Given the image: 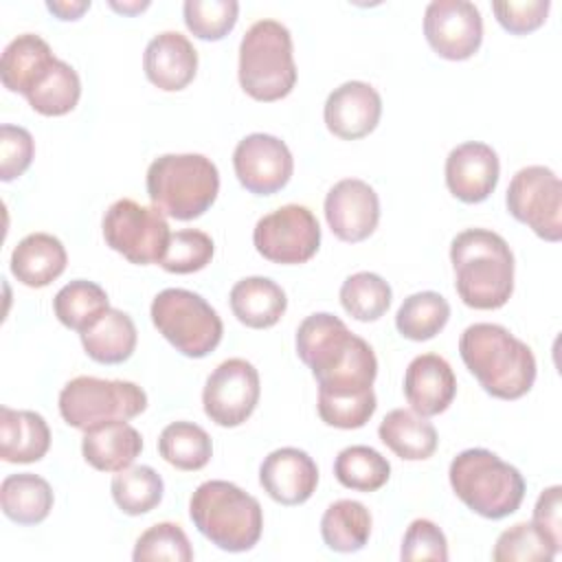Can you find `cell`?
<instances>
[{
	"mask_svg": "<svg viewBox=\"0 0 562 562\" xmlns=\"http://www.w3.org/2000/svg\"><path fill=\"white\" fill-rule=\"evenodd\" d=\"M296 353L312 369L318 393L349 395L373 389L378 358L371 345L329 312H316L296 329Z\"/></svg>",
	"mask_w": 562,
	"mask_h": 562,
	"instance_id": "cell-1",
	"label": "cell"
},
{
	"mask_svg": "<svg viewBox=\"0 0 562 562\" xmlns=\"http://www.w3.org/2000/svg\"><path fill=\"white\" fill-rule=\"evenodd\" d=\"M459 353L479 384L498 400H518L536 382V358L527 342L496 323H474L459 338Z\"/></svg>",
	"mask_w": 562,
	"mask_h": 562,
	"instance_id": "cell-2",
	"label": "cell"
},
{
	"mask_svg": "<svg viewBox=\"0 0 562 562\" xmlns=\"http://www.w3.org/2000/svg\"><path fill=\"white\" fill-rule=\"evenodd\" d=\"M454 288L474 310H498L514 292V255L490 228H465L450 244Z\"/></svg>",
	"mask_w": 562,
	"mask_h": 562,
	"instance_id": "cell-3",
	"label": "cell"
},
{
	"mask_svg": "<svg viewBox=\"0 0 562 562\" xmlns=\"http://www.w3.org/2000/svg\"><path fill=\"white\" fill-rule=\"evenodd\" d=\"M198 531L228 553L252 549L263 531V512L255 496L231 481H204L189 501Z\"/></svg>",
	"mask_w": 562,
	"mask_h": 562,
	"instance_id": "cell-4",
	"label": "cell"
},
{
	"mask_svg": "<svg viewBox=\"0 0 562 562\" xmlns=\"http://www.w3.org/2000/svg\"><path fill=\"white\" fill-rule=\"evenodd\" d=\"M448 479L457 498L490 520L514 514L525 498V479L518 468L485 448L459 452L450 461Z\"/></svg>",
	"mask_w": 562,
	"mask_h": 562,
	"instance_id": "cell-5",
	"label": "cell"
},
{
	"mask_svg": "<svg viewBox=\"0 0 562 562\" xmlns=\"http://www.w3.org/2000/svg\"><path fill=\"white\" fill-rule=\"evenodd\" d=\"M220 171L202 154H162L147 169V195L167 217L189 222L211 209Z\"/></svg>",
	"mask_w": 562,
	"mask_h": 562,
	"instance_id": "cell-6",
	"label": "cell"
},
{
	"mask_svg": "<svg viewBox=\"0 0 562 562\" xmlns=\"http://www.w3.org/2000/svg\"><path fill=\"white\" fill-rule=\"evenodd\" d=\"M239 86L255 101H279L296 83L292 35L285 24L263 18L239 42Z\"/></svg>",
	"mask_w": 562,
	"mask_h": 562,
	"instance_id": "cell-7",
	"label": "cell"
},
{
	"mask_svg": "<svg viewBox=\"0 0 562 562\" xmlns=\"http://www.w3.org/2000/svg\"><path fill=\"white\" fill-rule=\"evenodd\" d=\"M149 314L158 334L187 358L209 356L224 334L217 312L200 294L184 288L158 292Z\"/></svg>",
	"mask_w": 562,
	"mask_h": 562,
	"instance_id": "cell-8",
	"label": "cell"
},
{
	"mask_svg": "<svg viewBox=\"0 0 562 562\" xmlns=\"http://www.w3.org/2000/svg\"><path fill=\"white\" fill-rule=\"evenodd\" d=\"M147 408V393L127 380H101L79 375L64 384L59 393L61 419L77 428L88 430L103 422L132 419Z\"/></svg>",
	"mask_w": 562,
	"mask_h": 562,
	"instance_id": "cell-9",
	"label": "cell"
},
{
	"mask_svg": "<svg viewBox=\"0 0 562 562\" xmlns=\"http://www.w3.org/2000/svg\"><path fill=\"white\" fill-rule=\"evenodd\" d=\"M101 228L105 244L136 266L160 263L171 237L169 224L156 206H143L130 198L108 206Z\"/></svg>",
	"mask_w": 562,
	"mask_h": 562,
	"instance_id": "cell-10",
	"label": "cell"
},
{
	"mask_svg": "<svg viewBox=\"0 0 562 562\" xmlns=\"http://www.w3.org/2000/svg\"><path fill=\"white\" fill-rule=\"evenodd\" d=\"M505 204L512 217L527 224L540 239H562V182L553 169L529 165L514 173Z\"/></svg>",
	"mask_w": 562,
	"mask_h": 562,
	"instance_id": "cell-11",
	"label": "cell"
},
{
	"mask_svg": "<svg viewBox=\"0 0 562 562\" xmlns=\"http://www.w3.org/2000/svg\"><path fill=\"white\" fill-rule=\"evenodd\" d=\"M252 244L272 263H305L321 246V226L307 206L283 204L255 224Z\"/></svg>",
	"mask_w": 562,
	"mask_h": 562,
	"instance_id": "cell-12",
	"label": "cell"
},
{
	"mask_svg": "<svg viewBox=\"0 0 562 562\" xmlns=\"http://www.w3.org/2000/svg\"><path fill=\"white\" fill-rule=\"evenodd\" d=\"M261 382L257 369L244 358L220 362L202 391L204 413L222 428L241 426L257 408Z\"/></svg>",
	"mask_w": 562,
	"mask_h": 562,
	"instance_id": "cell-13",
	"label": "cell"
},
{
	"mask_svg": "<svg viewBox=\"0 0 562 562\" xmlns=\"http://www.w3.org/2000/svg\"><path fill=\"white\" fill-rule=\"evenodd\" d=\"M424 35L439 57L470 59L483 42L481 11L468 0H432L424 11Z\"/></svg>",
	"mask_w": 562,
	"mask_h": 562,
	"instance_id": "cell-14",
	"label": "cell"
},
{
	"mask_svg": "<svg viewBox=\"0 0 562 562\" xmlns=\"http://www.w3.org/2000/svg\"><path fill=\"white\" fill-rule=\"evenodd\" d=\"M233 169L246 191L255 195H272L290 182L294 158L281 138L255 132L237 143L233 151Z\"/></svg>",
	"mask_w": 562,
	"mask_h": 562,
	"instance_id": "cell-15",
	"label": "cell"
},
{
	"mask_svg": "<svg viewBox=\"0 0 562 562\" xmlns=\"http://www.w3.org/2000/svg\"><path fill=\"white\" fill-rule=\"evenodd\" d=\"M325 220L340 241H362L380 222V198L364 180H338L325 195Z\"/></svg>",
	"mask_w": 562,
	"mask_h": 562,
	"instance_id": "cell-16",
	"label": "cell"
},
{
	"mask_svg": "<svg viewBox=\"0 0 562 562\" xmlns=\"http://www.w3.org/2000/svg\"><path fill=\"white\" fill-rule=\"evenodd\" d=\"M323 116L334 136L342 140H358L378 127L382 99L367 81H345L329 92Z\"/></svg>",
	"mask_w": 562,
	"mask_h": 562,
	"instance_id": "cell-17",
	"label": "cell"
},
{
	"mask_svg": "<svg viewBox=\"0 0 562 562\" xmlns=\"http://www.w3.org/2000/svg\"><path fill=\"white\" fill-rule=\"evenodd\" d=\"M498 173L496 151L479 140L457 145L446 158V187L465 204L487 200L498 184Z\"/></svg>",
	"mask_w": 562,
	"mask_h": 562,
	"instance_id": "cell-18",
	"label": "cell"
},
{
	"mask_svg": "<svg viewBox=\"0 0 562 562\" xmlns=\"http://www.w3.org/2000/svg\"><path fill=\"white\" fill-rule=\"evenodd\" d=\"M259 483L272 501L301 505L316 492L318 468L305 450L277 448L261 461Z\"/></svg>",
	"mask_w": 562,
	"mask_h": 562,
	"instance_id": "cell-19",
	"label": "cell"
},
{
	"mask_svg": "<svg viewBox=\"0 0 562 562\" xmlns=\"http://www.w3.org/2000/svg\"><path fill=\"white\" fill-rule=\"evenodd\" d=\"M457 395V378L450 362L437 353L415 356L404 373V397L422 417L443 413Z\"/></svg>",
	"mask_w": 562,
	"mask_h": 562,
	"instance_id": "cell-20",
	"label": "cell"
},
{
	"mask_svg": "<svg viewBox=\"0 0 562 562\" xmlns=\"http://www.w3.org/2000/svg\"><path fill=\"white\" fill-rule=\"evenodd\" d=\"M143 68L156 88L178 92L187 88L198 72V50L187 35L178 31H162L145 46Z\"/></svg>",
	"mask_w": 562,
	"mask_h": 562,
	"instance_id": "cell-21",
	"label": "cell"
},
{
	"mask_svg": "<svg viewBox=\"0 0 562 562\" xmlns=\"http://www.w3.org/2000/svg\"><path fill=\"white\" fill-rule=\"evenodd\" d=\"M140 450L143 437L125 419L92 426L81 439L83 459L99 472H121L130 468Z\"/></svg>",
	"mask_w": 562,
	"mask_h": 562,
	"instance_id": "cell-22",
	"label": "cell"
},
{
	"mask_svg": "<svg viewBox=\"0 0 562 562\" xmlns=\"http://www.w3.org/2000/svg\"><path fill=\"white\" fill-rule=\"evenodd\" d=\"M57 57L46 40L35 33H22L7 44L0 59V77L7 90L29 94L53 68Z\"/></svg>",
	"mask_w": 562,
	"mask_h": 562,
	"instance_id": "cell-23",
	"label": "cell"
},
{
	"mask_svg": "<svg viewBox=\"0 0 562 562\" xmlns=\"http://www.w3.org/2000/svg\"><path fill=\"white\" fill-rule=\"evenodd\" d=\"M66 248L50 233H31L11 252V272L29 288H46L66 270Z\"/></svg>",
	"mask_w": 562,
	"mask_h": 562,
	"instance_id": "cell-24",
	"label": "cell"
},
{
	"mask_svg": "<svg viewBox=\"0 0 562 562\" xmlns=\"http://www.w3.org/2000/svg\"><path fill=\"white\" fill-rule=\"evenodd\" d=\"M50 448V428L35 411L0 408V457L7 463L40 461Z\"/></svg>",
	"mask_w": 562,
	"mask_h": 562,
	"instance_id": "cell-25",
	"label": "cell"
},
{
	"mask_svg": "<svg viewBox=\"0 0 562 562\" xmlns=\"http://www.w3.org/2000/svg\"><path fill=\"white\" fill-rule=\"evenodd\" d=\"M231 310L237 321L252 329H268L285 314L288 299L279 283L268 277H246L231 288Z\"/></svg>",
	"mask_w": 562,
	"mask_h": 562,
	"instance_id": "cell-26",
	"label": "cell"
},
{
	"mask_svg": "<svg viewBox=\"0 0 562 562\" xmlns=\"http://www.w3.org/2000/svg\"><path fill=\"white\" fill-rule=\"evenodd\" d=\"M380 441L404 461H424L435 454L439 437L435 426L413 408H393L378 428Z\"/></svg>",
	"mask_w": 562,
	"mask_h": 562,
	"instance_id": "cell-27",
	"label": "cell"
},
{
	"mask_svg": "<svg viewBox=\"0 0 562 562\" xmlns=\"http://www.w3.org/2000/svg\"><path fill=\"white\" fill-rule=\"evenodd\" d=\"M88 358L101 364L125 362L136 349V325L134 321L116 310L108 307L86 331L79 334Z\"/></svg>",
	"mask_w": 562,
	"mask_h": 562,
	"instance_id": "cell-28",
	"label": "cell"
},
{
	"mask_svg": "<svg viewBox=\"0 0 562 562\" xmlns=\"http://www.w3.org/2000/svg\"><path fill=\"white\" fill-rule=\"evenodd\" d=\"M0 507L18 525H40L53 509V490L33 472L9 474L0 483Z\"/></svg>",
	"mask_w": 562,
	"mask_h": 562,
	"instance_id": "cell-29",
	"label": "cell"
},
{
	"mask_svg": "<svg viewBox=\"0 0 562 562\" xmlns=\"http://www.w3.org/2000/svg\"><path fill=\"white\" fill-rule=\"evenodd\" d=\"M371 514L360 501H334L321 518L323 542L336 553L360 551L371 536Z\"/></svg>",
	"mask_w": 562,
	"mask_h": 562,
	"instance_id": "cell-30",
	"label": "cell"
},
{
	"mask_svg": "<svg viewBox=\"0 0 562 562\" xmlns=\"http://www.w3.org/2000/svg\"><path fill=\"white\" fill-rule=\"evenodd\" d=\"M160 457L184 472L202 470L213 457L209 432L193 422H171L158 437Z\"/></svg>",
	"mask_w": 562,
	"mask_h": 562,
	"instance_id": "cell-31",
	"label": "cell"
},
{
	"mask_svg": "<svg viewBox=\"0 0 562 562\" xmlns=\"http://www.w3.org/2000/svg\"><path fill=\"white\" fill-rule=\"evenodd\" d=\"M108 307L110 299L105 290L88 279L66 283L53 299V310L59 323L79 334L86 331Z\"/></svg>",
	"mask_w": 562,
	"mask_h": 562,
	"instance_id": "cell-32",
	"label": "cell"
},
{
	"mask_svg": "<svg viewBox=\"0 0 562 562\" xmlns=\"http://www.w3.org/2000/svg\"><path fill=\"white\" fill-rule=\"evenodd\" d=\"M450 318L448 301L432 290L415 292L404 299L395 314L397 331L415 342L435 338Z\"/></svg>",
	"mask_w": 562,
	"mask_h": 562,
	"instance_id": "cell-33",
	"label": "cell"
},
{
	"mask_svg": "<svg viewBox=\"0 0 562 562\" xmlns=\"http://www.w3.org/2000/svg\"><path fill=\"white\" fill-rule=\"evenodd\" d=\"M110 492L123 514L140 516L158 507V503L162 501L165 483L151 465H130L114 474Z\"/></svg>",
	"mask_w": 562,
	"mask_h": 562,
	"instance_id": "cell-34",
	"label": "cell"
},
{
	"mask_svg": "<svg viewBox=\"0 0 562 562\" xmlns=\"http://www.w3.org/2000/svg\"><path fill=\"white\" fill-rule=\"evenodd\" d=\"M334 476L340 485L369 494L386 485L391 463L371 446H349L338 452L334 461Z\"/></svg>",
	"mask_w": 562,
	"mask_h": 562,
	"instance_id": "cell-35",
	"label": "cell"
},
{
	"mask_svg": "<svg viewBox=\"0 0 562 562\" xmlns=\"http://www.w3.org/2000/svg\"><path fill=\"white\" fill-rule=\"evenodd\" d=\"M81 81L77 70L57 59L48 75L26 94L29 105L44 116H64L79 103Z\"/></svg>",
	"mask_w": 562,
	"mask_h": 562,
	"instance_id": "cell-36",
	"label": "cell"
},
{
	"mask_svg": "<svg viewBox=\"0 0 562 562\" xmlns=\"http://www.w3.org/2000/svg\"><path fill=\"white\" fill-rule=\"evenodd\" d=\"M391 285L375 272H356L340 285V305L362 323L378 321L391 305Z\"/></svg>",
	"mask_w": 562,
	"mask_h": 562,
	"instance_id": "cell-37",
	"label": "cell"
},
{
	"mask_svg": "<svg viewBox=\"0 0 562 562\" xmlns=\"http://www.w3.org/2000/svg\"><path fill=\"white\" fill-rule=\"evenodd\" d=\"M184 24L198 37L217 42L237 24L239 2L235 0H187L182 4Z\"/></svg>",
	"mask_w": 562,
	"mask_h": 562,
	"instance_id": "cell-38",
	"label": "cell"
},
{
	"mask_svg": "<svg viewBox=\"0 0 562 562\" xmlns=\"http://www.w3.org/2000/svg\"><path fill=\"white\" fill-rule=\"evenodd\" d=\"M132 558L134 562H154V560L191 562L193 549L180 525L156 522L138 536Z\"/></svg>",
	"mask_w": 562,
	"mask_h": 562,
	"instance_id": "cell-39",
	"label": "cell"
},
{
	"mask_svg": "<svg viewBox=\"0 0 562 562\" xmlns=\"http://www.w3.org/2000/svg\"><path fill=\"white\" fill-rule=\"evenodd\" d=\"M215 244L213 239L198 228H182L171 233L160 268L173 274H191L206 268L213 259Z\"/></svg>",
	"mask_w": 562,
	"mask_h": 562,
	"instance_id": "cell-40",
	"label": "cell"
},
{
	"mask_svg": "<svg viewBox=\"0 0 562 562\" xmlns=\"http://www.w3.org/2000/svg\"><path fill=\"white\" fill-rule=\"evenodd\" d=\"M555 555L553 547L531 522H518L505 529L492 551L494 562H551Z\"/></svg>",
	"mask_w": 562,
	"mask_h": 562,
	"instance_id": "cell-41",
	"label": "cell"
},
{
	"mask_svg": "<svg viewBox=\"0 0 562 562\" xmlns=\"http://www.w3.org/2000/svg\"><path fill=\"white\" fill-rule=\"evenodd\" d=\"M318 415L327 426L353 430L362 428L375 413L378 400L373 389L349 395H325L318 393Z\"/></svg>",
	"mask_w": 562,
	"mask_h": 562,
	"instance_id": "cell-42",
	"label": "cell"
},
{
	"mask_svg": "<svg viewBox=\"0 0 562 562\" xmlns=\"http://www.w3.org/2000/svg\"><path fill=\"white\" fill-rule=\"evenodd\" d=\"M400 558L404 562H417V560H435L446 562L448 560V540L443 531L428 518H417L408 525Z\"/></svg>",
	"mask_w": 562,
	"mask_h": 562,
	"instance_id": "cell-43",
	"label": "cell"
},
{
	"mask_svg": "<svg viewBox=\"0 0 562 562\" xmlns=\"http://www.w3.org/2000/svg\"><path fill=\"white\" fill-rule=\"evenodd\" d=\"M35 156V143L29 130L4 123L0 127V180L11 182L22 176Z\"/></svg>",
	"mask_w": 562,
	"mask_h": 562,
	"instance_id": "cell-44",
	"label": "cell"
},
{
	"mask_svg": "<svg viewBox=\"0 0 562 562\" xmlns=\"http://www.w3.org/2000/svg\"><path fill=\"white\" fill-rule=\"evenodd\" d=\"M549 9H551L549 0L492 2V11H494L498 24L514 35H527V33L540 29L547 20Z\"/></svg>",
	"mask_w": 562,
	"mask_h": 562,
	"instance_id": "cell-45",
	"label": "cell"
},
{
	"mask_svg": "<svg viewBox=\"0 0 562 562\" xmlns=\"http://www.w3.org/2000/svg\"><path fill=\"white\" fill-rule=\"evenodd\" d=\"M531 525L553 547L555 553L562 549V487L551 485L540 492Z\"/></svg>",
	"mask_w": 562,
	"mask_h": 562,
	"instance_id": "cell-46",
	"label": "cell"
},
{
	"mask_svg": "<svg viewBox=\"0 0 562 562\" xmlns=\"http://www.w3.org/2000/svg\"><path fill=\"white\" fill-rule=\"evenodd\" d=\"M46 9L59 20H79L83 11L90 9V0H50L46 2Z\"/></svg>",
	"mask_w": 562,
	"mask_h": 562,
	"instance_id": "cell-47",
	"label": "cell"
},
{
	"mask_svg": "<svg viewBox=\"0 0 562 562\" xmlns=\"http://www.w3.org/2000/svg\"><path fill=\"white\" fill-rule=\"evenodd\" d=\"M110 7H112L114 11H121V13L132 15V13H140L143 9H147L149 2H147V0H145V2H138V0H136V2H123V4H121V2H114V0H112Z\"/></svg>",
	"mask_w": 562,
	"mask_h": 562,
	"instance_id": "cell-48",
	"label": "cell"
}]
</instances>
